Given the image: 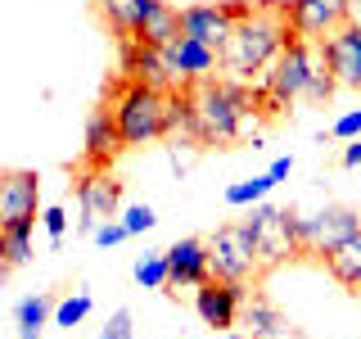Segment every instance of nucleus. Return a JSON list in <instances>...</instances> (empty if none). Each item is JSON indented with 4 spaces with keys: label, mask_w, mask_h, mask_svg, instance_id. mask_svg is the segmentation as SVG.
<instances>
[{
    "label": "nucleus",
    "mask_w": 361,
    "mask_h": 339,
    "mask_svg": "<svg viewBox=\"0 0 361 339\" xmlns=\"http://www.w3.org/2000/svg\"><path fill=\"white\" fill-rule=\"evenodd\" d=\"M185 105H190V141L199 145H235L262 118V90L231 82V77H203V82L185 86Z\"/></svg>",
    "instance_id": "f257e3e1"
},
{
    "label": "nucleus",
    "mask_w": 361,
    "mask_h": 339,
    "mask_svg": "<svg viewBox=\"0 0 361 339\" xmlns=\"http://www.w3.org/2000/svg\"><path fill=\"white\" fill-rule=\"evenodd\" d=\"M289 18H285V5L280 0H257L253 14L240 18L231 28V41L221 45V73L231 82H253L262 77L271 59L280 54V45L289 41Z\"/></svg>",
    "instance_id": "f03ea898"
},
{
    "label": "nucleus",
    "mask_w": 361,
    "mask_h": 339,
    "mask_svg": "<svg viewBox=\"0 0 361 339\" xmlns=\"http://www.w3.org/2000/svg\"><path fill=\"white\" fill-rule=\"evenodd\" d=\"M113 122H118L122 145H149L167 136V109H172V90H158L145 82H131L122 77L118 90H113Z\"/></svg>",
    "instance_id": "7ed1b4c3"
},
{
    "label": "nucleus",
    "mask_w": 361,
    "mask_h": 339,
    "mask_svg": "<svg viewBox=\"0 0 361 339\" xmlns=\"http://www.w3.org/2000/svg\"><path fill=\"white\" fill-rule=\"evenodd\" d=\"M312 64H316V41H302L298 32H289V41L280 45V54L271 59V68L262 73V86H257L262 90V109L280 113V109H289L293 100H302Z\"/></svg>",
    "instance_id": "20e7f679"
},
{
    "label": "nucleus",
    "mask_w": 361,
    "mask_h": 339,
    "mask_svg": "<svg viewBox=\"0 0 361 339\" xmlns=\"http://www.w3.org/2000/svg\"><path fill=\"white\" fill-rule=\"evenodd\" d=\"M244 226H248V235H253V249H257V263L262 267H276V263H285V258L302 254L289 208H276V203L257 199V203H248Z\"/></svg>",
    "instance_id": "39448f33"
},
{
    "label": "nucleus",
    "mask_w": 361,
    "mask_h": 339,
    "mask_svg": "<svg viewBox=\"0 0 361 339\" xmlns=\"http://www.w3.org/2000/svg\"><path fill=\"white\" fill-rule=\"evenodd\" d=\"M262 263H257L253 235L244 222H226L208 235V276L212 280H253Z\"/></svg>",
    "instance_id": "423d86ee"
},
{
    "label": "nucleus",
    "mask_w": 361,
    "mask_h": 339,
    "mask_svg": "<svg viewBox=\"0 0 361 339\" xmlns=\"http://www.w3.org/2000/svg\"><path fill=\"white\" fill-rule=\"evenodd\" d=\"M77 203H82V218H77V231L95 235L99 222L118 218V203H122V181L104 172V167H86L77 177Z\"/></svg>",
    "instance_id": "0eeeda50"
},
{
    "label": "nucleus",
    "mask_w": 361,
    "mask_h": 339,
    "mask_svg": "<svg viewBox=\"0 0 361 339\" xmlns=\"http://www.w3.org/2000/svg\"><path fill=\"white\" fill-rule=\"evenodd\" d=\"M361 226V213L357 208H321L312 213V218H302V213H293V231H298V249L302 254H330L338 240H348Z\"/></svg>",
    "instance_id": "6e6552de"
},
{
    "label": "nucleus",
    "mask_w": 361,
    "mask_h": 339,
    "mask_svg": "<svg viewBox=\"0 0 361 339\" xmlns=\"http://www.w3.org/2000/svg\"><path fill=\"white\" fill-rule=\"evenodd\" d=\"M280 5L302 41H325L353 18V0H280Z\"/></svg>",
    "instance_id": "1a4fd4ad"
},
{
    "label": "nucleus",
    "mask_w": 361,
    "mask_h": 339,
    "mask_svg": "<svg viewBox=\"0 0 361 339\" xmlns=\"http://www.w3.org/2000/svg\"><path fill=\"white\" fill-rule=\"evenodd\" d=\"M248 299V280H203L195 290V312L203 326H212V331H235L240 326V308Z\"/></svg>",
    "instance_id": "9d476101"
},
{
    "label": "nucleus",
    "mask_w": 361,
    "mask_h": 339,
    "mask_svg": "<svg viewBox=\"0 0 361 339\" xmlns=\"http://www.w3.org/2000/svg\"><path fill=\"white\" fill-rule=\"evenodd\" d=\"M27 218H41V177L32 167H9L0 172V231Z\"/></svg>",
    "instance_id": "9b49d317"
},
{
    "label": "nucleus",
    "mask_w": 361,
    "mask_h": 339,
    "mask_svg": "<svg viewBox=\"0 0 361 339\" xmlns=\"http://www.w3.org/2000/svg\"><path fill=\"white\" fill-rule=\"evenodd\" d=\"M321 50H325V64H330L334 82L348 90H361V23L348 18L334 37L321 41Z\"/></svg>",
    "instance_id": "f8f14e48"
},
{
    "label": "nucleus",
    "mask_w": 361,
    "mask_h": 339,
    "mask_svg": "<svg viewBox=\"0 0 361 339\" xmlns=\"http://www.w3.org/2000/svg\"><path fill=\"white\" fill-rule=\"evenodd\" d=\"M122 77L158 86V90H176L180 86L172 64H167V54L158 50V45H145V41H122Z\"/></svg>",
    "instance_id": "ddd939ff"
},
{
    "label": "nucleus",
    "mask_w": 361,
    "mask_h": 339,
    "mask_svg": "<svg viewBox=\"0 0 361 339\" xmlns=\"http://www.w3.org/2000/svg\"><path fill=\"white\" fill-rule=\"evenodd\" d=\"M167 64H172L176 82L190 86V82H203V77H217L221 73V54L212 50V45H203L195 37H176L172 45H163Z\"/></svg>",
    "instance_id": "4468645a"
},
{
    "label": "nucleus",
    "mask_w": 361,
    "mask_h": 339,
    "mask_svg": "<svg viewBox=\"0 0 361 339\" xmlns=\"http://www.w3.org/2000/svg\"><path fill=\"white\" fill-rule=\"evenodd\" d=\"M167 254V290H199L208 280V240H176Z\"/></svg>",
    "instance_id": "2eb2a0df"
},
{
    "label": "nucleus",
    "mask_w": 361,
    "mask_h": 339,
    "mask_svg": "<svg viewBox=\"0 0 361 339\" xmlns=\"http://www.w3.org/2000/svg\"><path fill=\"white\" fill-rule=\"evenodd\" d=\"M231 28H235V18L221 9V0L217 5H185L180 9V37H195L203 45H212L217 54H221V45L231 41Z\"/></svg>",
    "instance_id": "dca6fc26"
},
{
    "label": "nucleus",
    "mask_w": 361,
    "mask_h": 339,
    "mask_svg": "<svg viewBox=\"0 0 361 339\" xmlns=\"http://www.w3.org/2000/svg\"><path fill=\"white\" fill-rule=\"evenodd\" d=\"M127 145H122V136H118V122H113V109H95L86 118V167H113V158H118Z\"/></svg>",
    "instance_id": "f3484780"
},
{
    "label": "nucleus",
    "mask_w": 361,
    "mask_h": 339,
    "mask_svg": "<svg viewBox=\"0 0 361 339\" xmlns=\"http://www.w3.org/2000/svg\"><path fill=\"white\" fill-rule=\"evenodd\" d=\"M325 267H330V276H334L343 290L361 294V226L348 235V240H338L330 254H325Z\"/></svg>",
    "instance_id": "a211bd4d"
},
{
    "label": "nucleus",
    "mask_w": 361,
    "mask_h": 339,
    "mask_svg": "<svg viewBox=\"0 0 361 339\" xmlns=\"http://www.w3.org/2000/svg\"><path fill=\"white\" fill-rule=\"evenodd\" d=\"M176 37H180V9H172V5L158 0V5L149 9V18L140 23V32L127 37V41H145V45H158V50H163V45H172Z\"/></svg>",
    "instance_id": "6ab92c4d"
},
{
    "label": "nucleus",
    "mask_w": 361,
    "mask_h": 339,
    "mask_svg": "<svg viewBox=\"0 0 361 339\" xmlns=\"http://www.w3.org/2000/svg\"><path fill=\"white\" fill-rule=\"evenodd\" d=\"M240 316H244V331L253 335V339H276V335H285V331H289V326H285V316L271 308L267 299H244Z\"/></svg>",
    "instance_id": "aec40b11"
},
{
    "label": "nucleus",
    "mask_w": 361,
    "mask_h": 339,
    "mask_svg": "<svg viewBox=\"0 0 361 339\" xmlns=\"http://www.w3.org/2000/svg\"><path fill=\"white\" fill-rule=\"evenodd\" d=\"M32 231H37V218L5 226V267H23V263H32Z\"/></svg>",
    "instance_id": "412c9836"
},
{
    "label": "nucleus",
    "mask_w": 361,
    "mask_h": 339,
    "mask_svg": "<svg viewBox=\"0 0 361 339\" xmlns=\"http://www.w3.org/2000/svg\"><path fill=\"white\" fill-rule=\"evenodd\" d=\"M338 90L334 82V73H330V64H325V50H321V41H316V64H312V77H307V90H302V100L307 105H325Z\"/></svg>",
    "instance_id": "4be33fe9"
},
{
    "label": "nucleus",
    "mask_w": 361,
    "mask_h": 339,
    "mask_svg": "<svg viewBox=\"0 0 361 339\" xmlns=\"http://www.w3.org/2000/svg\"><path fill=\"white\" fill-rule=\"evenodd\" d=\"M50 312H54V299H50V294H27V299L14 303L18 331H41V326L50 321Z\"/></svg>",
    "instance_id": "5701e85b"
},
{
    "label": "nucleus",
    "mask_w": 361,
    "mask_h": 339,
    "mask_svg": "<svg viewBox=\"0 0 361 339\" xmlns=\"http://www.w3.org/2000/svg\"><path fill=\"white\" fill-rule=\"evenodd\" d=\"M271 190H276V181H271V172H262V177H248V181L226 186V203H231V208H248V203L267 199Z\"/></svg>",
    "instance_id": "b1692460"
},
{
    "label": "nucleus",
    "mask_w": 361,
    "mask_h": 339,
    "mask_svg": "<svg viewBox=\"0 0 361 339\" xmlns=\"http://www.w3.org/2000/svg\"><path fill=\"white\" fill-rule=\"evenodd\" d=\"M131 276L140 290H167V254H140L131 263Z\"/></svg>",
    "instance_id": "393cba45"
},
{
    "label": "nucleus",
    "mask_w": 361,
    "mask_h": 339,
    "mask_svg": "<svg viewBox=\"0 0 361 339\" xmlns=\"http://www.w3.org/2000/svg\"><path fill=\"white\" fill-rule=\"evenodd\" d=\"M90 308H95V303H90V294H86V290H77V294H68V299L54 303L50 321H54V326H63V331H73V326H82L86 316H90Z\"/></svg>",
    "instance_id": "a878e982"
},
{
    "label": "nucleus",
    "mask_w": 361,
    "mask_h": 339,
    "mask_svg": "<svg viewBox=\"0 0 361 339\" xmlns=\"http://www.w3.org/2000/svg\"><path fill=\"white\" fill-rule=\"evenodd\" d=\"M99 5V14H104V23L113 32H118L122 41H127V32H131V9H135V0H95Z\"/></svg>",
    "instance_id": "bb28decb"
},
{
    "label": "nucleus",
    "mask_w": 361,
    "mask_h": 339,
    "mask_svg": "<svg viewBox=\"0 0 361 339\" xmlns=\"http://www.w3.org/2000/svg\"><path fill=\"white\" fill-rule=\"evenodd\" d=\"M118 222L127 226V235H145V231H154V226H158V213L149 208V203H131Z\"/></svg>",
    "instance_id": "cd10ccee"
},
{
    "label": "nucleus",
    "mask_w": 361,
    "mask_h": 339,
    "mask_svg": "<svg viewBox=\"0 0 361 339\" xmlns=\"http://www.w3.org/2000/svg\"><path fill=\"white\" fill-rule=\"evenodd\" d=\"M41 226L50 231V244L59 249V244H63V231H68V208H59V203H50V208H41Z\"/></svg>",
    "instance_id": "c85d7f7f"
},
{
    "label": "nucleus",
    "mask_w": 361,
    "mask_h": 339,
    "mask_svg": "<svg viewBox=\"0 0 361 339\" xmlns=\"http://www.w3.org/2000/svg\"><path fill=\"white\" fill-rule=\"evenodd\" d=\"M99 339H135V326H131V312L127 308H118L109 316V326L99 331Z\"/></svg>",
    "instance_id": "c756f323"
},
{
    "label": "nucleus",
    "mask_w": 361,
    "mask_h": 339,
    "mask_svg": "<svg viewBox=\"0 0 361 339\" xmlns=\"http://www.w3.org/2000/svg\"><path fill=\"white\" fill-rule=\"evenodd\" d=\"M90 240H95L99 249H113V244H122V240H127V226H122L118 218H113V222H99Z\"/></svg>",
    "instance_id": "7c9ffc66"
},
{
    "label": "nucleus",
    "mask_w": 361,
    "mask_h": 339,
    "mask_svg": "<svg viewBox=\"0 0 361 339\" xmlns=\"http://www.w3.org/2000/svg\"><path fill=\"white\" fill-rule=\"evenodd\" d=\"M330 136H334V141H357V136H361V109L343 113V118L330 127Z\"/></svg>",
    "instance_id": "2f4dec72"
},
{
    "label": "nucleus",
    "mask_w": 361,
    "mask_h": 339,
    "mask_svg": "<svg viewBox=\"0 0 361 339\" xmlns=\"http://www.w3.org/2000/svg\"><path fill=\"white\" fill-rule=\"evenodd\" d=\"M221 9H226V14H231L235 23H240V18L253 14V0H221Z\"/></svg>",
    "instance_id": "473e14b6"
},
{
    "label": "nucleus",
    "mask_w": 361,
    "mask_h": 339,
    "mask_svg": "<svg viewBox=\"0 0 361 339\" xmlns=\"http://www.w3.org/2000/svg\"><path fill=\"white\" fill-rule=\"evenodd\" d=\"M343 167H361V136L343 145Z\"/></svg>",
    "instance_id": "72a5a7b5"
},
{
    "label": "nucleus",
    "mask_w": 361,
    "mask_h": 339,
    "mask_svg": "<svg viewBox=\"0 0 361 339\" xmlns=\"http://www.w3.org/2000/svg\"><path fill=\"white\" fill-rule=\"evenodd\" d=\"M267 172H271V181H276V186H280V181H285V177L293 172V158H276V163H271Z\"/></svg>",
    "instance_id": "f704fd0d"
},
{
    "label": "nucleus",
    "mask_w": 361,
    "mask_h": 339,
    "mask_svg": "<svg viewBox=\"0 0 361 339\" xmlns=\"http://www.w3.org/2000/svg\"><path fill=\"white\" fill-rule=\"evenodd\" d=\"M5 271H9L5 267V231H0V276H5Z\"/></svg>",
    "instance_id": "c9c22d12"
},
{
    "label": "nucleus",
    "mask_w": 361,
    "mask_h": 339,
    "mask_svg": "<svg viewBox=\"0 0 361 339\" xmlns=\"http://www.w3.org/2000/svg\"><path fill=\"white\" fill-rule=\"evenodd\" d=\"M18 339H41V331H18Z\"/></svg>",
    "instance_id": "e433bc0d"
},
{
    "label": "nucleus",
    "mask_w": 361,
    "mask_h": 339,
    "mask_svg": "<svg viewBox=\"0 0 361 339\" xmlns=\"http://www.w3.org/2000/svg\"><path fill=\"white\" fill-rule=\"evenodd\" d=\"M226 339H253V335H248V331L244 335H231V331H226Z\"/></svg>",
    "instance_id": "4c0bfd02"
},
{
    "label": "nucleus",
    "mask_w": 361,
    "mask_h": 339,
    "mask_svg": "<svg viewBox=\"0 0 361 339\" xmlns=\"http://www.w3.org/2000/svg\"><path fill=\"white\" fill-rule=\"evenodd\" d=\"M353 5H357V0H353Z\"/></svg>",
    "instance_id": "58836bf2"
}]
</instances>
